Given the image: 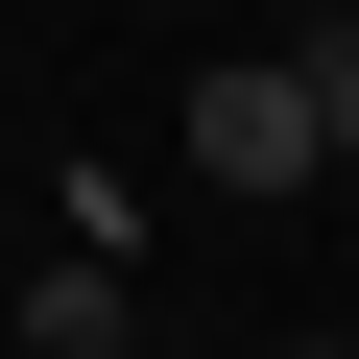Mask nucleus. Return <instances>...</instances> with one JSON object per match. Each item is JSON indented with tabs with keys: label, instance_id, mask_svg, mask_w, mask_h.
Here are the masks:
<instances>
[{
	"label": "nucleus",
	"instance_id": "5",
	"mask_svg": "<svg viewBox=\"0 0 359 359\" xmlns=\"http://www.w3.org/2000/svg\"><path fill=\"white\" fill-rule=\"evenodd\" d=\"M96 359H144V335H96Z\"/></svg>",
	"mask_w": 359,
	"mask_h": 359
},
{
	"label": "nucleus",
	"instance_id": "3",
	"mask_svg": "<svg viewBox=\"0 0 359 359\" xmlns=\"http://www.w3.org/2000/svg\"><path fill=\"white\" fill-rule=\"evenodd\" d=\"M287 72H311V144L359 168V25H287Z\"/></svg>",
	"mask_w": 359,
	"mask_h": 359
},
{
	"label": "nucleus",
	"instance_id": "7",
	"mask_svg": "<svg viewBox=\"0 0 359 359\" xmlns=\"http://www.w3.org/2000/svg\"><path fill=\"white\" fill-rule=\"evenodd\" d=\"M0 216H25V192H0Z\"/></svg>",
	"mask_w": 359,
	"mask_h": 359
},
{
	"label": "nucleus",
	"instance_id": "1",
	"mask_svg": "<svg viewBox=\"0 0 359 359\" xmlns=\"http://www.w3.org/2000/svg\"><path fill=\"white\" fill-rule=\"evenodd\" d=\"M192 168H216V192H264V216H287L311 168H335V144H311V72H287V48H216V72H192Z\"/></svg>",
	"mask_w": 359,
	"mask_h": 359
},
{
	"label": "nucleus",
	"instance_id": "6",
	"mask_svg": "<svg viewBox=\"0 0 359 359\" xmlns=\"http://www.w3.org/2000/svg\"><path fill=\"white\" fill-rule=\"evenodd\" d=\"M0 359H25V335H0Z\"/></svg>",
	"mask_w": 359,
	"mask_h": 359
},
{
	"label": "nucleus",
	"instance_id": "2",
	"mask_svg": "<svg viewBox=\"0 0 359 359\" xmlns=\"http://www.w3.org/2000/svg\"><path fill=\"white\" fill-rule=\"evenodd\" d=\"M0 335H25V359H96V335H144V287L96 240H48V264H0Z\"/></svg>",
	"mask_w": 359,
	"mask_h": 359
},
{
	"label": "nucleus",
	"instance_id": "4",
	"mask_svg": "<svg viewBox=\"0 0 359 359\" xmlns=\"http://www.w3.org/2000/svg\"><path fill=\"white\" fill-rule=\"evenodd\" d=\"M287 359H359V335H287Z\"/></svg>",
	"mask_w": 359,
	"mask_h": 359
}]
</instances>
